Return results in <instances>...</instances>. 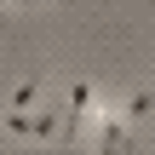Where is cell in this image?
<instances>
[{
  "label": "cell",
  "mask_w": 155,
  "mask_h": 155,
  "mask_svg": "<svg viewBox=\"0 0 155 155\" xmlns=\"http://www.w3.org/2000/svg\"><path fill=\"white\" fill-rule=\"evenodd\" d=\"M150 115H155V92H150V86L127 92V104H121V121H127V127H138V121H150Z\"/></svg>",
  "instance_id": "6da1fadb"
},
{
  "label": "cell",
  "mask_w": 155,
  "mask_h": 155,
  "mask_svg": "<svg viewBox=\"0 0 155 155\" xmlns=\"http://www.w3.org/2000/svg\"><path fill=\"white\" fill-rule=\"evenodd\" d=\"M35 98H40V75H35V81H23V86L12 92V115H29V104H35Z\"/></svg>",
  "instance_id": "7a4b0ae2"
},
{
  "label": "cell",
  "mask_w": 155,
  "mask_h": 155,
  "mask_svg": "<svg viewBox=\"0 0 155 155\" xmlns=\"http://www.w3.org/2000/svg\"><path fill=\"white\" fill-rule=\"evenodd\" d=\"M6 6H40V0H6Z\"/></svg>",
  "instance_id": "3957f363"
}]
</instances>
